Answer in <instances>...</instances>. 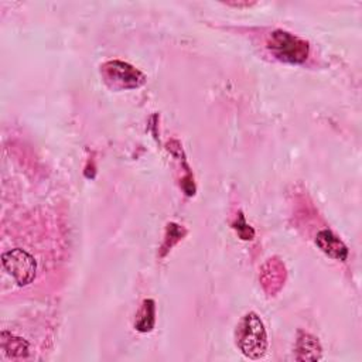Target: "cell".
Instances as JSON below:
<instances>
[{"mask_svg": "<svg viewBox=\"0 0 362 362\" xmlns=\"http://www.w3.org/2000/svg\"><path fill=\"white\" fill-rule=\"evenodd\" d=\"M154 322H156V304L151 298H147L143 301L141 308L136 315L134 327L140 332H148L153 329Z\"/></svg>", "mask_w": 362, "mask_h": 362, "instance_id": "52a82bcc", "label": "cell"}, {"mask_svg": "<svg viewBox=\"0 0 362 362\" xmlns=\"http://www.w3.org/2000/svg\"><path fill=\"white\" fill-rule=\"evenodd\" d=\"M233 229L238 232V235H239L240 239H243V240L253 239V236H255L253 228L246 223V221H245V218H243L242 214H239L238 221L233 223Z\"/></svg>", "mask_w": 362, "mask_h": 362, "instance_id": "9c48e42d", "label": "cell"}, {"mask_svg": "<svg viewBox=\"0 0 362 362\" xmlns=\"http://www.w3.org/2000/svg\"><path fill=\"white\" fill-rule=\"evenodd\" d=\"M1 349L13 359L24 358L28 354V344L20 337H14L8 332H1Z\"/></svg>", "mask_w": 362, "mask_h": 362, "instance_id": "ba28073f", "label": "cell"}, {"mask_svg": "<svg viewBox=\"0 0 362 362\" xmlns=\"http://www.w3.org/2000/svg\"><path fill=\"white\" fill-rule=\"evenodd\" d=\"M236 345L249 359H260L267 351V334L260 317L250 311L236 327Z\"/></svg>", "mask_w": 362, "mask_h": 362, "instance_id": "6da1fadb", "label": "cell"}, {"mask_svg": "<svg viewBox=\"0 0 362 362\" xmlns=\"http://www.w3.org/2000/svg\"><path fill=\"white\" fill-rule=\"evenodd\" d=\"M1 263L4 270L16 280L18 286H27L35 277L37 263L34 257L20 247L3 253Z\"/></svg>", "mask_w": 362, "mask_h": 362, "instance_id": "277c9868", "label": "cell"}, {"mask_svg": "<svg viewBox=\"0 0 362 362\" xmlns=\"http://www.w3.org/2000/svg\"><path fill=\"white\" fill-rule=\"evenodd\" d=\"M322 355V348L315 337L300 331L294 346V358L297 361H318Z\"/></svg>", "mask_w": 362, "mask_h": 362, "instance_id": "8992f818", "label": "cell"}, {"mask_svg": "<svg viewBox=\"0 0 362 362\" xmlns=\"http://www.w3.org/2000/svg\"><path fill=\"white\" fill-rule=\"evenodd\" d=\"M100 74L112 89H133L144 83V75L133 65L113 59L102 65Z\"/></svg>", "mask_w": 362, "mask_h": 362, "instance_id": "3957f363", "label": "cell"}, {"mask_svg": "<svg viewBox=\"0 0 362 362\" xmlns=\"http://www.w3.org/2000/svg\"><path fill=\"white\" fill-rule=\"evenodd\" d=\"M315 243L325 255H328L332 259L345 260L348 257V247L337 235H334L328 229H322L317 233Z\"/></svg>", "mask_w": 362, "mask_h": 362, "instance_id": "5b68a950", "label": "cell"}, {"mask_svg": "<svg viewBox=\"0 0 362 362\" xmlns=\"http://www.w3.org/2000/svg\"><path fill=\"white\" fill-rule=\"evenodd\" d=\"M266 44L269 51L277 59L288 64L304 62L310 52V47L307 41L284 30H274L269 35Z\"/></svg>", "mask_w": 362, "mask_h": 362, "instance_id": "7a4b0ae2", "label": "cell"}]
</instances>
